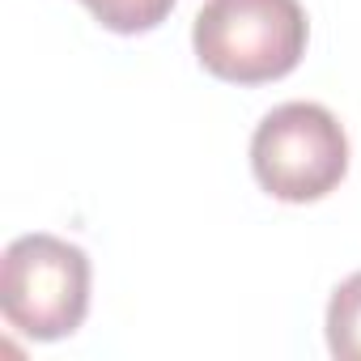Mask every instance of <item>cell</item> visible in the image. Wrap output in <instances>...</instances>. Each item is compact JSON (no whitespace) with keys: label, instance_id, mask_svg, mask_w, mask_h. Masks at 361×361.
I'll list each match as a JSON object with an SVG mask.
<instances>
[{"label":"cell","instance_id":"4","mask_svg":"<svg viewBox=\"0 0 361 361\" xmlns=\"http://www.w3.org/2000/svg\"><path fill=\"white\" fill-rule=\"evenodd\" d=\"M327 348L344 361H361V272L336 285L327 302Z\"/></svg>","mask_w":361,"mask_h":361},{"label":"cell","instance_id":"5","mask_svg":"<svg viewBox=\"0 0 361 361\" xmlns=\"http://www.w3.org/2000/svg\"><path fill=\"white\" fill-rule=\"evenodd\" d=\"M81 5L115 35H145L170 18L178 0H81Z\"/></svg>","mask_w":361,"mask_h":361},{"label":"cell","instance_id":"3","mask_svg":"<svg viewBox=\"0 0 361 361\" xmlns=\"http://www.w3.org/2000/svg\"><path fill=\"white\" fill-rule=\"evenodd\" d=\"M251 170L259 188L285 204H310L348 174V136L319 102H285L268 111L251 136Z\"/></svg>","mask_w":361,"mask_h":361},{"label":"cell","instance_id":"2","mask_svg":"<svg viewBox=\"0 0 361 361\" xmlns=\"http://www.w3.org/2000/svg\"><path fill=\"white\" fill-rule=\"evenodd\" d=\"M0 310L30 340H64L90 310V259L56 234H22L0 259Z\"/></svg>","mask_w":361,"mask_h":361},{"label":"cell","instance_id":"1","mask_svg":"<svg viewBox=\"0 0 361 361\" xmlns=\"http://www.w3.org/2000/svg\"><path fill=\"white\" fill-rule=\"evenodd\" d=\"M306 9L298 0H204L192 26L200 64L234 85L281 81L306 56Z\"/></svg>","mask_w":361,"mask_h":361}]
</instances>
